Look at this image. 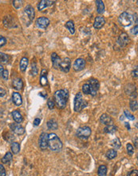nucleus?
<instances>
[{
  "label": "nucleus",
  "mask_w": 138,
  "mask_h": 176,
  "mask_svg": "<svg viewBox=\"0 0 138 176\" xmlns=\"http://www.w3.org/2000/svg\"><path fill=\"white\" fill-rule=\"evenodd\" d=\"M55 103L60 109H64L66 107L69 93L67 90H58L55 93Z\"/></svg>",
  "instance_id": "f257e3e1"
},
{
  "label": "nucleus",
  "mask_w": 138,
  "mask_h": 176,
  "mask_svg": "<svg viewBox=\"0 0 138 176\" xmlns=\"http://www.w3.org/2000/svg\"><path fill=\"white\" fill-rule=\"evenodd\" d=\"M62 143L57 134L55 133L48 134V147L50 151H61L62 148Z\"/></svg>",
  "instance_id": "f03ea898"
},
{
  "label": "nucleus",
  "mask_w": 138,
  "mask_h": 176,
  "mask_svg": "<svg viewBox=\"0 0 138 176\" xmlns=\"http://www.w3.org/2000/svg\"><path fill=\"white\" fill-rule=\"evenodd\" d=\"M86 106H87V103H86V101L83 99L82 94L81 92L78 93L74 98V110L76 112H80Z\"/></svg>",
  "instance_id": "7ed1b4c3"
},
{
  "label": "nucleus",
  "mask_w": 138,
  "mask_h": 176,
  "mask_svg": "<svg viewBox=\"0 0 138 176\" xmlns=\"http://www.w3.org/2000/svg\"><path fill=\"white\" fill-rule=\"evenodd\" d=\"M118 22L122 26H129L133 22V17L128 12H123L118 18Z\"/></svg>",
  "instance_id": "20e7f679"
},
{
  "label": "nucleus",
  "mask_w": 138,
  "mask_h": 176,
  "mask_svg": "<svg viewBox=\"0 0 138 176\" xmlns=\"http://www.w3.org/2000/svg\"><path fill=\"white\" fill-rule=\"evenodd\" d=\"M76 134L81 139H87L91 134V129L87 126H81L78 129Z\"/></svg>",
  "instance_id": "39448f33"
},
{
  "label": "nucleus",
  "mask_w": 138,
  "mask_h": 176,
  "mask_svg": "<svg viewBox=\"0 0 138 176\" xmlns=\"http://www.w3.org/2000/svg\"><path fill=\"white\" fill-rule=\"evenodd\" d=\"M89 86V89H90V95L92 96H95L97 94V91H98V89H99V87H100V84H99V82L98 80L95 79H90L89 80L88 83Z\"/></svg>",
  "instance_id": "423d86ee"
},
{
  "label": "nucleus",
  "mask_w": 138,
  "mask_h": 176,
  "mask_svg": "<svg viewBox=\"0 0 138 176\" xmlns=\"http://www.w3.org/2000/svg\"><path fill=\"white\" fill-rule=\"evenodd\" d=\"M50 19L46 17H40L36 20V26L40 29H46L50 25Z\"/></svg>",
  "instance_id": "0eeeda50"
},
{
  "label": "nucleus",
  "mask_w": 138,
  "mask_h": 176,
  "mask_svg": "<svg viewBox=\"0 0 138 176\" xmlns=\"http://www.w3.org/2000/svg\"><path fill=\"white\" fill-rule=\"evenodd\" d=\"M39 147L41 150L45 151L48 148V134L46 133H42L40 137H39Z\"/></svg>",
  "instance_id": "6e6552de"
},
{
  "label": "nucleus",
  "mask_w": 138,
  "mask_h": 176,
  "mask_svg": "<svg viewBox=\"0 0 138 176\" xmlns=\"http://www.w3.org/2000/svg\"><path fill=\"white\" fill-rule=\"evenodd\" d=\"M70 66H71V63H70V59L69 58H65L62 59L59 65V69L63 72H67L70 71Z\"/></svg>",
  "instance_id": "1a4fd4ad"
},
{
  "label": "nucleus",
  "mask_w": 138,
  "mask_h": 176,
  "mask_svg": "<svg viewBox=\"0 0 138 176\" xmlns=\"http://www.w3.org/2000/svg\"><path fill=\"white\" fill-rule=\"evenodd\" d=\"M85 67V59H81V58L76 59L74 63V65H73V68L75 71H82Z\"/></svg>",
  "instance_id": "9d476101"
},
{
  "label": "nucleus",
  "mask_w": 138,
  "mask_h": 176,
  "mask_svg": "<svg viewBox=\"0 0 138 176\" xmlns=\"http://www.w3.org/2000/svg\"><path fill=\"white\" fill-rule=\"evenodd\" d=\"M129 42V38L126 33H122L120 34L119 38L117 39V44L121 47H125Z\"/></svg>",
  "instance_id": "9b49d317"
},
{
  "label": "nucleus",
  "mask_w": 138,
  "mask_h": 176,
  "mask_svg": "<svg viewBox=\"0 0 138 176\" xmlns=\"http://www.w3.org/2000/svg\"><path fill=\"white\" fill-rule=\"evenodd\" d=\"M10 127L12 130L13 132L17 134L21 135V134H23L25 133V128L23 126H22L21 125H19L18 123H11Z\"/></svg>",
  "instance_id": "f8f14e48"
},
{
  "label": "nucleus",
  "mask_w": 138,
  "mask_h": 176,
  "mask_svg": "<svg viewBox=\"0 0 138 176\" xmlns=\"http://www.w3.org/2000/svg\"><path fill=\"white\" fill-rule=\"evenodd\" d=\"M105 23V19L103 16H97L93 22V27L95 29H101Z\"/></svg>",
  "instance_id": "ddd939ff"
},
{
  "label": "nucleus",
  "mask_w": 138,
  "mask_h": 176,
  "mask_svg": "<svg viewBox=\"0 0 138 176\" xmlns=\"http://www.w3.org/2000/svg\"><path fill=\"white\" fill-rule=\"evenodd\" d=\"M24 12L27 15V17L29 18L30 21H33L34 16H35V12H34V9L33 8V7L30 6V5H27L24 9Z\"/></svg>",
  "instance_id": "4468645a"
},
{
  "label": "nucleus",
  "mask_w": 138,
  "mask_h": 176,
  "mask_svg": "<svg viewBox=\"0 0 138 176\" xmlns=\"http://www.w3.org/2000/svg\"><path fill=\"white\" fill-rule=\"evenodd\" d=\"M51 60H52L53 67L55 69H59V65H60V63H61L62 59H61V58L59 57L58 55H57L56 53H52V55H51Z\"/></svg>",
  "instance_id": "2eb2a0df"
},
{
  "label": "nucleus",
  "mask_w": 138,
  "mask_h": 176,
  "mask_svg": "<svg viewBox=\"0 0 138 176\" xmlns=\"http://www.w3.org/2000/svg\"><path fill=\"white\" fill-rule=\"evenodd\" d=\"M54 3H55V1H48V0H42V1H40L38 4V11H42L44 9H46V7L51 6Z\"/></svg>",
  "instance_id": "dca6fc26"
},
{
  "label": "nucleus",
  "mask_w": 138,
  "mask_h": 176,
  "mask_svg": "<svg viewBox=\"0 0 138 176\" xmlns=\"http://www.w3.org/2000/svg\"><path fill=\"white\" fill-rule=\"evenodd\" d=\"M100 122L101 123L104 124V125H106V126H109V125H111L113 123V120L111 117L108 115L107 114H101L100 117Z\"/></svg>",
  "instance_id": "f3484780"
},
{
  "label": "nucleus",
  "mask_w": 138,
  "mask_h": 176,
  "mask_svg": "<svg viewBox=\"0 0 138 176\" xmlns=\"http://www.w3.org/2000/svg\"><path fill=\"white\" fill-rule=\"evenodd\" d=\"M12 101L14 104L19 107L22 103V99L21 95L18 92H14L12 94Z\"/></svg>",
  "instance_id": "a211bd4d"
},
{
  "label": "nucleus",
  "mask_w": 138,
  "mask_h": 176,
  "mask_svg": "<svg viewBox=\"0 0 138 176\" xmlns=\"http://www.w3.org/2000/svg\"><path fill=\"white\" fill-rule=\"evenodd\" d=\"M13 84V87L14 89H16L18 91H20L22 89V87H23V83H22V80L20 79V78H16L14 79H13L12 82Z\"/></svg>",
  "instance_id": "6ab92c4d"
},
{
  "label": "nucleus",
  "mask_w": 138,
  "mask_h": 176,
  "mask_svg": "<svg viewBox=\"0 0 138 176\" xmlns=\"http://www.w3.org/2000/svg\"><path fill=\"white\" fill-rule=\"evenodd\" d=\"M40 83L42 87L47 85V71L46 69H42L40 75Z\"/></svg>",
  "instance_id": "aec40b11"
},
{
  "label": "nucleus",
  "mask_w": 138,
  "mask_h": 176,
  "mask_svg": "<svg viewBox=\"0 0 138 176\" xmlns=\"http://www.w3.org/2000/svg\"><path fill=\"white\" fill-rule=\"evenodd\" d=\"M12 116L16 123H21L23 121V118L18 110H14L12 112Z\"/></svg>",
  "instance_id": "412c9836"
},
{
  "label": "nucleus",
  "mask_w": 138,
  "mask_h": 176,
  "mask_svg": "<svg viewBox=\"0 0 138 176\" xmlns=\"http://www.w3.org/2000/svg\"><path fill=\"white\" fill-rule=\"evenodd\" d=\"M96 5L97 13H98V14H103L104 11H105V4H104L103 1H101V0H97Z\"/></svg>",
  "instance_id": "4be33fe9"
},
{
  "label": "nucleus",
  "mask_w": 138,
  "mask_h": 176,
  "mask_svg": "<svg viewBox=\"0 0 138 176\" xmlns=\"http://www.w3.org/2000/svg\"><path fill=\"white\" fill-rule=\"evenodd\" d=\"M28 63H29V60H28V59H27L26 57H23V58L21 59L19 67H20V70H21L22 71L24 72L26 70L27 66H28Z\"/></svg>",
  "instance_id": "5701e85b"
},
{
  "label": "nucleus",
  "mask_w": 138,
  "mask_h": 176,
  "mask_svg": "<svg viewBox=\"0 0 138 176\" xmlns=\"http://www.w3.org/2000/svg\"><path fill=\"white\" fill-rule=\"evenodd\" d=\"M47 127L50 130H56V129H58V122H56V120L52 118V119H50V120L47 122Z\"/></svg>",
  "instance_id": "b1692460"
},
{
  "label": "nucleus",
  "mask_w": 138,
  "mask_h": 176,
  "mask_svg": "<svg viewBox=\"0 0 138 176\" xmlns=\"http://www.w3.org/2000/svg\"><path fill=\"white\" fill-rule=\"evenodd\" d=\"M13 159V155L11 152H7L2 159V163L5 164L9 163Z\"/></svg>",
  "instance_id": "393cba45"
},
{
  "label": "nucleus",
  "mask_w": 138,
  "mask_h": 176,
  "mask_svg": "<svg viewBox=\"0 0 138 176\" xmlns=\"http://www.w3.org/2000/svg\"><path fill=\"white\" fill-rule=\"evenodd\" d=\"M11 150L12 151L13 154L16 155L19 151H20V145L18 143H12L11 146Z\"/></svg>",
  "instance_id": "a878e982"
},
{
  "label": "nucleus",
  "mask_w": 138,
  "mask_h": 176,
  "mask_svg": "<svg viewBox=\"0 0 138 176\" xmlns=\"http://www.w3.org/2000/svg\"><path fill=\"white\" fill-rule=\"evenodd\" d=\"M65 26L66 27L67 29H68V30L70 32V33L72 34H74L75 33V28H74V22L73 21H68L66 23V25H65Z\"/></svg>",
  "instance_id": "bb28decb"
},
{
  "label": "nucleus",
  "mask_w": 138,
  "mask_h": 176,
  "mask_svg": "<svg viewBox=\"0 0 138 176\" xmlns=\"http://www.w3.org/2000/svg\"><path fill=\"white\" fill-rule=\"evenodd\" d=\"M106 157H107V159H113L115 157H117V152L116 150H114V149H110V150H109V151L106 152Z\"/></svg>",
  "instance_id": "cd10ccee"
},
{
  "label": "nucleus",
  "mask_w": 138,
  "mask_h": 176,
  "mask_svg": "<svg viewBox=\"0 0 138 176\" xmlns=\"http://www.w3.org/2000/svg\"><path fill=\"white\" fill-rule=\"evenodd\" d=\"M104 130H105V133L113 134V133H115V132L117 131V126H115L114 125H113V124H111V125H109V126H106V127L104 129Z\"/></svg>",
  "instance_id": "c85d7f7f"
},
{
  "label": "nucleus",
  "mask_w": 138,
  "mask_h": 176,
  "mask_svg": "<svg viewBox=\"0 0 138 176\" xmlns=\"http://www.w3.org/2000/svg\"><path fill=\"white\" fill-rule=\"evenodd\" d=\"M111 146L114 148V150H117L119 149L121 146H122V143L120 141V139L118 138H116L113 139V141L111 142Z\"/></svg>",
  "instance_id": "c756f323"
},
{
  "label": "nucleus",
  "mask_w": 138,
  "mask_h": 176,
  "mask_svg": "<svg viewBox=\"0 0 138 176\" xmlns=\"http://www.w3.org/2000/svg\"><path fill=\"white\" fill-rule=\"evenodd\" d=\"M98 175L99 176H106L107 175V167L105 165H101L98 168Z\"/></svg>",
  "instance_id": "7c9ffc66"
},
{
  "label": "nucleus",
  "mask_w": 138,
  "mask_h": 176,
  "mask_svg": "<svg viewBox=\"0 0 138 176\" xmlns=\"http://www.w3.org/2000/svg\"><path fill=\"white\" fill-rule=\"evenodd\" d=\"M9 60V56L5 53L0 52V63H7Z\"/></svg>",
  "instance_id": "2f4dec72"
},
{
  "label": "nucleus",
  "mask_w": 138,
  "mask_h": 176,
  "mask_svg": "<svg viewBox=\"0 0 138 176\" xmlns=\"http://www.w3.org/2000/svg\"><path fill=\"white\" fill-rule=\"evenodd\" d=\"M129 106L130 108H131V110L133 111H137V101L136 100V99H132V100L130 101Z\"/></svg>",
  "instance_id": "473e14b6"
},
{
  "label": "nucleus",
  "mask_w": 138,
  "mask_h": 176,
  "mask_svg": "<svg viewBox=\"0 0 138 176\" xmlns=\"http://www.w3.org/2000/svg\"><path fill=\"white\" fill-rule=\"evenodd\" d=\"M82 91L85 95H89L90 93V89H89V86L88 83H85L82 86Z\"/></svg>",
  "instance_id": "72a5a7b5"
},
{
  "label": "nucleus",
  "mask_w": 138,
  "mask_h": 176,
  "mask_svg": "<svg viewBox=\"0 0 138 176\" xmlns=\"http://www.w3.org/2000/svg\"><path fill=\"white\" fill-rule=\"evenodd\" d=\"M126 148H127V152H128V154H129V155H132L133 154L134 148H133V147L132 146V144L128 143V144L126 145Z\"/></svg>",
  "instance_id": "f704fd0d"
},
{
  "label": "nucleus",
  "mask_w": 138,
  "mask_h": 176,
  "mask_svg": "<svg viewBox=\"0 0 138 176\" xmlns=\"http://www.w3.org/2000/svg\"><path fill=\"white\" fill-rule=\"evenodd\" d=\"M47 106H48V107H49V109L52 110L55 108V101H54V99H49L48 100H47Z\"/></svg>",
  "instance_id": "c9c22d12"
},
{
  "label": "nucleus",
  "mask_w": 138,
  "mask_h": 176,
  "mask_svg": "<svg viewBox=\"0 0 138 176\" xmlns=\"http://www.w3.org/2000/svg\"><path fill=\"white\" fill-rule=\"evenodd\" d=\"M37 74H38L37 67H36V64L34 63V64H32V68H31V75L34 76H35Z\"/></svg>",
  "instance_id": "e433bc0d"
},
{
  "label": "nucleus",
  "mask_w": 138,
  "mask_h": 176,
  "mask_svg": "<svg viewBox=\"0 0 138 176\" xmlns=\"http://www.w3.org/2000/svg\"><path fill=\"white\" fill-rule=\"evenodd\" d=\"M22 1H19V0H17V1H14L13 2V5H14V7L16 9L20 8L22 7Z\"/></svg>",
  "instance_id": "4c0bfd02"
},
{
  "label": "nucleus",
  "mask_w": 138,
  "mask_h": 176,
  "mask_svg": "<svg viewBox=\"0 0 138 176\" xmlns=\"http://www.w3.org/2000/svg\"><path fill=\"white\" fill-rule=\"evenodd\" d=\"M124 113H125V115H126V117L127 118H129L130 120H134V119H135V117H134L133 114H130L128 110H125Z\"/></svg>",
  "instance_id": "58836bf2"
},
{
  "label": "nucleus",
  "mask_w": 138,
  "mask_h": 176,
  "mask_svg": "<svg viewBox=\"0 0 138 176\" xmlns=\"http://www.w3.org/2000/svg\"><path fill=\"white\" fill-rule=\"evenodd\" d=\"M7 43V39L6 38H4L3 36L0 35V47L1 46H3Z\"/></svg>",
  "instance_id": "ea45409f"
},
{
  "label": "nucleus",
  "mask_w": 138,
  "mask_h": 176,
  "mask_svg": "<svg viewBox=\"0 0 138 176\" xmlns=\"http://www.w3.org/2000/svg\"><path fill=\"white\" fill-rule=\"evenodd\" d=\"M8 76H9V73L7 70H4L3 74H2V77L3 78V79L7 80L8 79Z\"/></svg>",
  "instance_id": "a19ab883"
},
{
  "label": "nucleus",
  "mask_w": 138,
  "mask_h": 176,
  "mask_svg": "<svg viewBox=\"0 0 138 176\" xmlns=\"http://www.w3.org/2000/svg\"><path fill=\"white\" fill-rule=\"evenodd\" d=\"M0 176H6V171L2 164H0Z\"/></svg>",
  "instance_id": "79ce46f5"
},
{
  "label": "nucleus",
  "mask_w": 138,
  "mask_h": 176,
  "mask_svg": "<svg viewBox=\"0 0 138 176\" xmlns=\"http://www.w3.org/2000/svg\"><path fill=\"white\" fill-rule=\"evenodd\" d=\"M131 33L133 34V35H137L138 33V26L137 24H136V26H134L133 29H131Z\"/></svg>",
  "instance_id": "37998d69"
},
{
  "label": "nucleus",
  "mask_w": 138,
  "mask_h": 176,
  "mask_svg": "<svg viewBox=\"0 0 138 176\" xmlns=\"http://www.w3.org/2000/svg\"><path fill=\"white\" fill-rule=\"evenodd\" d=\"M127 176H138V171L137 170H133L128 173Z\"/></svg>",
  "instance_id": "c03bdc74"
},
{
  "label": "nucleus",
  "mask_w": 138,
  "mask_h": 176,
  "mask_svg": "<svg viewBox=\"0 0 138 176\" xmlns=\"http://www.w3.org/2000/svg\"><path fill=\"white\" fill-rule=\"evenodd\" d=\"M40 122H41V119H40L39 118H36L34 120V126H38V125L40 124Z\"/></svg>",
  "instance_id": "a18cd8bd"
},
{
  "label": "nucleus",
  "mask_w": 138,
  "mask_h": 176,
  "mask_svg": "<svg viewBox=\"0 0 138 176\" xmlns=\"http://www.w3.org/2000/svg\"><path fill=\"white\" fill-rule=\"evenodd\" d=\"M132 75L133 78H137V67H136V68L132 71Z\"/></svg>",
  "instance_id": "49530a36"
},
{
  "label": "nucleus",
  "mask_w": 138,
  "mask_h": 176,
  "mask_svg": "<svg viewBox=\"0 0 138 176\" xmlns=\"http://www.w3.org/2000/svg\"><path fill=\"white\" fill-rule=\"evenodd\" d=\"M6 94H7L6 90H4L3 88H0V98L5 96V95H6Z\"/></svg>",
  "instance_id": "de8ad7c7"
},
{
  "label": "nucleus",
  "mask_w": 138,
  "mask_h": 176,
  "mask_svg": "<svg viewBox=\"0 0 138 176\" xmlns=\"http://www.w3.org/2000/svg\"><path fill=\"white\" fill-rule=\"evenodd\" d=\"M133 143L134 145H135V147L137 148V137H135V138L133 139Z\"/></svg>",
  "instance_id": "09e8293b"
},
{
  "label": "nucleus",
  "mask_w": 138,
  "mask_h": 176,
  "mask_svg": "<svg viewBox=\"0 0 138 176\" xmlns=\"http://www.w3.org/2000/svg\"><path fill=\"white\" fill-rule=\"evenodd\" d=\"M3 71H4V68H3V67L0 64V75H2V74H3Z\"/></svg>",
  "instance_id": "8fccbe9b"
},
{
  "label": "nucleus",
  "mask_w": 138,
  "mask_h": 176,
  "mask_svg": "<svg viewBox=\"0 0 138 176\" xmlns=\"http://www.w3.org/2000/svg\"><path fill=\"white\" fill-rule=\"evenodd\" d=\"M125 125H126V127H127V128H128V129H129H129H130L129 124V123H128V122H125Z\"/></svg>",
  "instance_id": "3c124183"
}]
</instances>
